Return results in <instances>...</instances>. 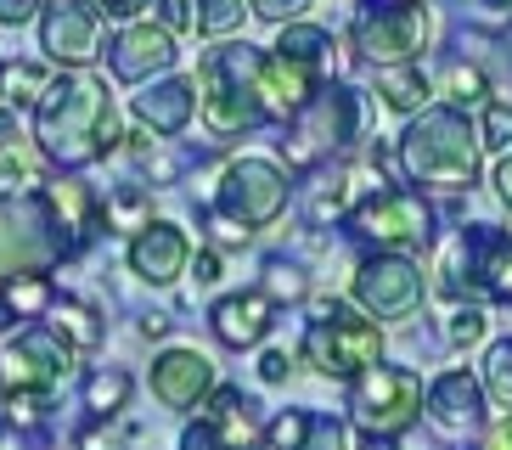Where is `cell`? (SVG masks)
<instances>
[{"label":"cell","instance_id":"51","mask_svg":"<svg viewBox=\"0 0 512 450\" xmlns=\"http://www.w3.org/2000/svg\"><path fill=\"white\" fill-rule=\"evenodd\" d=\"M17 327V310L6 304V293H0V332H12Z\"/></svg>","mask_w":512,"mask_h":450},{"label":"cell","instance_id":"20","mask_svg":"<svg viewBox=\"0 0 512 450\" xmlns=\"http://www.w3.org/2000/svg\"><path fill=\"white\" fill-rule=\"evenodd\" d=\"M175 62V34L158 29V23H130V29L113 40V74L124 79V85H141V79H152L158 68H169Z\"/></svg>","mask_w":512,"mask_h":450},{"label":"cell","instance_id":"50","mask_svg":"<svg viewBox=\"0 0 512 450\" xmlns=\"http://www.w3.org/2000/svg\"><path fill=\"white\" fill-rule=\"evenodd\" d=\"M355 450H394V439L389 434H361V439H355Z\"/></svg>","mask_w":512,"mask_h":450},{"label":"cell","instance_id":"23","mask_svg":"<svg viewBox=\"0 0 512 450\" xmlns=\"http://www.w3.org/2000/svg\"><path fill=\"white\" fill-rule=\"evenodd\" d=\"M40 197H46L51 220L68 231V242H74V248L96 237V225H102V203H96V192L85 186V180H51Z\"/></svg>","mask_w":512,"mask_h":450},{"label":"cell","instance_id":"13","mask_svg":"<svg viewBox=\"0 0 512 450\" xmlns=\"http://www.w3.org/2000/svg\"><path fill=\"white\" fill-rule=\"evenodd\" d=\"M349 220L377 248H422L434 237V209L417 192H372L366 203H355Z\"/></svg>","mask_w":512,"mask_h":450},{"label":"cell","instance_id":"11","mask_svg":"<svg viewBox=\"0 0 512 450\" xmlns=\"http://www.w3.org/2000/svg\"><path fill=\"white\" fill-rule=\"evenodd\" d=\"M422 299H428L422 265H411L406 254H377L355 270V304L372 321H406L422 310Z\"/></svg>","mask_w":512,"mask_h":450},{"label":"cell","instance_id":"44","mask_svg":"<svg viewBox=\"0 0 512 450\" xmlns=\"http://www.w3.org/2000/svg\"><path fill=\"white\" fill-rule=\"evenodd\" d=\"M0 450H46V439L29 434V428H6V434H0Z\"/></svg>","mask_w":512,"mask_h":450},{"label":"cell","instance_id":"32","mask_svg":"<svg viewBox=\"0 0 512 450\" xmlns=\"http://www.w3.org/2000/svg\"><path fill=\"white\" fill-rule=\"evenodd\" d=\"M484 389L496 394L501 405H512V338H496L484 349Z\"/></svg>","mask_w":512,"mask_h":450},{"label":"cell","instance_id":"5","mask_svg":"<svg viewBox=\"0 0 512 450\" xmlns=\"http://www.w3.org/2000/svg\"><path fill=\"white\" fill-rule=\"evenodd\" d=\"M377 355H383V327L338 299L321 304L316 321L304 327V360L321 377H361L366 366H377Z\"/></svg>","mask_w":512,"mask_h":450},{"label":"cell","instance_id":"48","mask_svg":"<svg viewBox=\"0 0 512 450\" xmlns=\"http://www.w3.org/2000/svg\"><path fill=\"white\" fill-rule=\"evenodd\" d=\"M496 192H501V203L512 209V152H507V158L496 164Z\"/></svg>","mask_w":512,"mask_h":450},{"label":"cell","instance_id":"19","mask_svg":"<svg viewBox=\"0 0 512 450\" xmlns=\"http://www.w3.org/2000/svg\"><path fill=\"white\" fill-rule=\"evenodd\" d=\"M254 96H259V113H265V119H293V113L316 96V74L271 51V57H259Z\"/></svg>","mask_w":512,"mask_h":450},{"label":"cell","instance_id":"40","mask_svg":"<svg viewBox=\"0 0 512 450\" xmlns=\"http://www.w3.org/2000/svg\"><path fill=\"white\" fill-rule=\"evenodd\" d=\"M158 29H169V34L192 29V0H158Z\"/></svg>","mask_w":512,"mask_h":450},{"label":"cell","instance_id":"18","mask_svg":"<svg viewBox=\"0 0 512 450\" xmlns=\"http://www.w3.org/2000/svg\"><path fill=\"white\" fill-rule=\"evenodd\" d=\"M152 394L169 405V411H186V405L209 400L214 394V360L197 355V349H164L152 360Z\"/></svg>","mask_w":512,"mask_h":450},{"label":"cell","instance_id":"29","mask_svg":"<svg viewBox=\"0 0 512 450\" xmlns=\"http://www.w3.org/2000/svg\"><path fill=\"white\" fill-rule=\"evenodd\" d=\"M102 220L113 225V231H147L152 225V197L141 192V186H119V192L107 197Z\"/></svg>","mask_w":512,"mask_h":450},{"label":"cell","instance_id":"42","mask_svg":"<svg viewBox=\"0 0 512 450\" xmlns=\"http://www.w3.org/2000/svg\"><path fill=\"white\" fill-rule=\"evenodd\" d=\"M287 372H293V360H287V349H265V360H259V377H265V383H282Z\"/></svg>","mask_w":512,"mask_h":450},{"label":"cell","instance_id":"15","mask_svg":"<svg viewBox=\"0 0 512 450\" xmlns=\"http://www.w3.org/2000/svg\"><path fill=\"white\" fill-rule=\"evenodd\" d=\"M68 372H74V344L57 327L17 332V344L6 349V377L23 394H51L57 383H68Z\"/></svg>","mask_w":512,"mask_h":450},{"label":"cell","instance_id":"41","mask_svg":"<svg viewBox=\"0 0 512 450\" xmlns=\"http://www.w3.org/2000/svg\"><path fill=\"white\" fill-rule=\"evenodd\" d=\"M248 6H254L259 17H271V23H293L310 0H248Z\"/></svg>","mask_w":512,"mask_h":450},{"label":"cell","instance_id":"24","mask_svg":"<svg viewBox=\"0 0 512 450\" xmlns=\"http://www.w3.org/2000/svg\"><path fill=\"white\" fill-rule=\"evenodd\" d=\"M377 96H383L394 113H422L428 96H434V85L422 79L417 62H406V68H377Z\"/></svg>","mask_w":512,"mask_h":450},{"label":"cell","instance_id":"49","mask_svg":"<svg viewBox=\"0 0 512 450\" xmlns=\"http://www.w3.org/2000/svg\"><path fill=\"white\" fill-rule=\"evenodd\" d=\"M141 332H147V338H164V332H169V315H141Z\"/></svg>","mask_w":512,"mask_h":450},{"label":"cell","instance_id":"12","mask_svg":"<svg viewBox=\"0 0 512 450\" xmlns=\"http://www.w3.org/2000/svg\"><path fill=\"white\" fill-rule=\"evenodd\" d=\"M40 51L68 74H85L102 57V12L91 0H51L40 17Z\"/></svg>","mask_w":512,"mask_h":450},{"label":"cell","instance_id":"1","mask_svg":"<svg viewBox=\"0 0 512 450\" xmlns=\"http://www.w3.org/2000/svg\"><path fill=\"white\" fill-rule=\"evenodd\" d=\"M34 141L62 169H85L91 158L119 147L124 130H119V113L107 102L102 79H91V74L51 79L46 96L34 102Z\"/></svg>","mask_w":512,"mask_h":450},{"label":"cell","instance_id":"10","mask_svg":"<svg viewBox=\"0 0 512 450\" xmlns=\"http://www.w3.org/2000/svg\"><path fill=\"white\" fill-rule=\"evenodd\" d=\"M214 209L226 214L231 225H242V231H259V225H271L287 209V175L271 158H237L220 175Z\"/></svg>","mask_w":512,"mask_h":450},{"label":"cell","instance_id":"35","mask_svg":"<svg viewBox=\"0 0 512 450\" xmlns=\"http://www.w3.org/2000/svg\"><path fill=\"white\" fill-rule=\"evenodd\" d=\"M192 23L203 34H231L242 23V0H197L192 6Z\"/></svg>","mask_w":512,"mask_h":450},{"label":"cell","instance_id":"9","mask_svg":"<svg viewBox=\"0 0 512 450\" xmlns=\"http://www.w3.org/2000/svg\"><path fill=\"white\" fill-rule=\"evenodd\" d=\"M355 51L377 68H406L428 51V12L417 0H372L355 17Z\"/></svg>","mask_w":512,"mask_h":450},{"label":"cell","instance_id":"14","mask_svg":"<svg viewBox=\"0 0 512 450\" xmlns=\"http://www.w3.org/2000/svg\"><path fill=\"white\" fill-rule=\"evenodd\" d=\"M265 422H259L254 400H242V389H214L209 411L181 434V450H259Z\"/></svg>","mask_w":512,"mask_h":450},{"label":"cell","instance_id":"25","mask_svg":"<svg viewBox=\"0 0 512 450\" xmlns=\"http://www.w3.org/2000/svg\"><path fill=\"white\" fill-rule=\"evenodd\" d=\"M276 57L299 62V68H310L316 74L321 62L332 57V34L316 29V23H282V40H276Z\"/></svg>","mask_w":512,"mask_h":450},{"label":"cell","instance_id":"43","mask_svg":"<svg viewBox=\"0 0 512 450\" xmlns=\"http://www.w3.org/2000/svg\"><path fill=\"white\" fill-rule=\"evenodd\" d=\"M34 12H40V0H0V23H6V29H17V23H29Z\"/></svg>","mask_w":512,"mask_h":450},{"label":"cell","instance_id":"3","mask_svg":"<svg viewBox=\"0 0 512 450\" xmlns=\"http://www.w3.org/2000/svg\"><path fill=\"white\" fill-rule=\"evenodd\" d=\"M254 74H259V51L254 45H220L209 51V62L197 68V107H203V124L214 135H248L265 113H259L254 96Z\"/></svg>","mask_w":512,"mask_h":450},{"label":"cell","instance_id":"17","mask_svg":"<svg viewBox=\"0 0 512 450\" xmlns=\"http://www.w3.org/2000/svg\"><path fill=\"white\" fill-rule=\"evenodd\" d=\"M186 265H192V242H186V231L175 220H152L147 231H136V242H130V270L152 287L181 282Z\"/></svg>","mask_w":512,"mask_h":450},{"label":"cell","instance_id":"31","mask_svg":"<svg viewBox=\"0 0 512 450\" xmlns=\"http://www.w3.org/2000/svg\"><path fill=\"white\" fill-rule=\"evenodd\" d=\"M479 147H484V152H501V158L512 152V102H507V96H490V102H484Z\"/></svg>","mask_w":512,"mask_h":450},{"label":"cell","instance_id":"38","mask_svg":"<svg viewBox=\"0 0 512 450\" xmlns=\"http://www.w3.org/2000/svg\"><path fill=\"white\" fill-rule=\"evenodd\" d=\"M445 338H451L456 349L479 344V338H484V310H456V315H451V327H445Z\"/></svg>","mask_w":512,"mask_h":450},{"label":"cell","instance_id":"16","mask_svg":"<svg viewBox=\"0 0 512 450\" xmlns=\"http://www.w3.org/2000/svg\"><path fill=\"white\" fill-rule=\"evenodd\" d=\"M422 405H428L439 434H479L484 428V383L473 372H462V366L439 372L428 383V394H422Z\"/></svg>","mask_w":512,"mask_h":450},{"label":"cell","instance_id":"8","mask_svg":"<svg viewBox=\"0 0 512 450\" xmlns=\"http://www.w3.org/2000/svg\"><path fill=\"white\" fill-rule=\"evenodd\" d=\"M349 411L361 422V434H400L422 411V377L406 366H366L361 377H349Z\"/></svg>","mask_w":512,"mask_h":450},{"label":"cell","instance_id":"52","mask_svg":"<svg viewBox=\"0 0 512 450\" xmlns=\"http://www.w3.org/2000/svg\"><path fill=\"white\" fill-rule=\"evenodd\" d=\"M490 450H512V422H507V428H496V434H490Z\"/></svg>","mask_w":512,"mask_h":450},{"label":"cell","instance_id":"47","mask_svg":"<svg viewBox=\"0 0 512 450\" xmlns=\"http://www.w3.org/2000/svg\"><path fill=\"white\" fill-rule=\"evenodd\" d=\"M79 450H119V439L102 434V428H85V434H79Z\"/></svg>","mask_w":512,"mask_h":450},{"label":"cell","instance_id":"45","mask_svg":"<svg viewBox=\"0 0 512 450\" xmlns=\"http://www.w3.org/2000/svg\"><path fill=\"white\" fill-rule=\"evenodd\" d=\"M91 6H96L102 17H136L141 6H147V0H91Z\"/></svg>","mask_w":512,"mask_h":450},{"label":"cell","instance_id":"27","mask_svg":"<svg viewBox=\"0 0 512 450\" xmlns=\"http://www.w3.org/2000/svg\"><path fill=\"white\" fill-rule=\"evenodd\" d=\"M434 90L445 96V107H462V113H467V102H484V96H490V90H484V74L467 57L445 62V74H439Z\"/></svg>","mask_w":512,"mask_h":450},{"label":"cell","instance_id":"28","mask_svg":"<svg viewBox=\"0 0 512 450\" xmlns=\"http://www.w3.org/2000/svg\"><path fill=\"white\" fill-rule=\"evenodd\" d=\"M57 332L74 344V355L79 349H96L102 344V315H96L91 304H79V299H62L57 304Z\"/></svg>","mask_w":512,"mask_h":450},{"label":"cell","instance_id":"33","mask_svg":"<svg viewBox=\"0 0 512 450\" xmlns=\"http://www.w3.org/2000/svg\"><path fill=\"white\" fill-rule=\"evenodd\" d=\"M304 287H310V282H304V270L299 265H287V259H271V265H265V287H259V293H265V299H287V304H293V299H304Z\"/></svg>","mask_w":512,"mask_h":450},{"label":"cell","instance_id":"22","mask_svg":"<svg viewBox=\"0 0 512 450\" xmlns=\"http://www.w3.org/2000/svg\"><path fill=\"white\" fill-rule=\"evenodd\" d=\"M192 107H197L192 79H164V85H147L136 96V119H141V130H152V135H181L186 124H192Z\"/></svg>","mask_w":512,"mask_h":450},{"label":"cell","instance_id":"46","mask_svg":"<svg viewBox=\"0 0 512 450\" xmlns=\"http://www.w3.org/2000/svg\"><path fill=\"white\" fill-rule=\"evenodd\" d=\"M197 282H203V287L220 282V254H214V248H203V254H197Z\"/></svg>","mask_w":512,"mask_h":450},{"label":"cell","instance_id":"21","mask_svg":"<svg viewBox=\"0 0 512 450\" xmlns=\"http://www.w3.org/2000/svg\"><path fill=\"white\" fill-rule=\"evenodd\" d=\"M214 338L226 349H254L265 332H271V321H276V304L265 299V293H231V299H220L214 304Z\"/></svg>","mask_w":512,"mask_h":450},{"label":"cell","instance_id":"37","mask_svg":"<svg viewBox=\"0 0 512 450\" xmlns=\"http://www.w3.org/2000/svg\"><path fill=\"white\" fill-rule=\"evenodd\" d=\"M299 450H349L344 422H338V417H310V434H304Z\"/></svg>","mask_w":512,"mask_h":450},{"label":"cell","instance_id":"26","mask_svg":"<svg viewBox=\"0 0 512 450\" xmlns=\"http://www.w3.org/2000/svg\"><path fill=\"white\" fill-rule=\"evenodd\" d=\"M124 400H130V372H91L85 377V411H91L96 422L119 417Z\"/></svg>","mask_w":512,"mask_h":450},{"label":"cell","instance_id":"34","mask_svg":"<svg viewBox=\"0 0 512 450\" xmlns=\"http://www.w3.org/2000/svg\"><path fill=\"white\" fill-rule=\"evenodd\" d=\"M46 85L51 79L40 74V68H29V62H6V68H0V90H12V102H40Z\"/></svg>","mask_w":512,"mask_h":450},{"label":"cell","instance_id":"6","mask_svg":"<svg viewBox=\"0 0 512 450\" xmlns=\"http://www.w3.org/2000/svg\"><path fill=\"white\" fill-rule=\"evenodd\" d=\"M355 124H361V102H355V90H344V85L316 90V96H310V102L287 119L282 158L293 169L327 164L332 152H344L349 141H355Z\"/></svg>","mask_w":512,"mask_h":450},{"label":"cell","instance_id":"7","mask_svg":"<svg viewBox=\"0 0 512 450\" xmlns=\"http://www.w3.org/2000/svg\"><path fill=\"white\" fill-rule=\"evenodd\" d=\"M439 276H445V293H462L479 287L490 299H507L512 293V231L501 225H467L462 237L439 254Z\"/></svg>","mask_w":512,"mask_h":450},{"label":"cell","instance_id":"4","mask_svg":"<svg viewBox=\"0 0 512 450\" xmlns=\"http://www.w3.org/2000/svg\"><path fill=\"white\" fill-rule=\"evenodd\" d=\"M74 254V242L62 237L51 220L46 197H0V276H46Z\"/></svg>","mask_w":512,"mask_h":450},{"label":"cell","instance_id":"2","mask_svg":"<svg viewBox=\"0 0 512 450\" xmlns=\"http://www.w3.org/2000/svg\"><path fill=\"white\" fill-rule=\"evenodd\" d=\"M479 124L462 107H422L400 135V169L417 186H439V192H473L479 186Z\"/></svg>","mask_w":512,"mask_h":450},{"label":"cell","instance_id":"30","mask_svg":"<svg viewBox=\"0 0 512 450\" xmlns=\"http://www.w3.org/2000/svg\"><path fill=\"white\" fill-rule=\"evenodd\" d=\"M0 293H6V304L17 310V321H34L40 310L57 304V287H51L46 276H12V282H0Z\"/></svg>","mask_w":512,"mask_h":450},{"label":"cell","instance_id":"36","mask_svg":"<svg viewBox=\"0 0 512 450\" xmlns=\"http://www.w3.org/2000/svg\"><path fill=\"white\" fill-rule=\"evenodd\" d=\"M304 434H310V411H282V417L265 428V445L271 450H299Z\"/></svg>","mask_w":512,"mask_h":450},{"label":"cell","instance_id":"53","mask_svg":"<svg viewBox=\"0 0 512 450\" xmlns=\"http://www.w3.org/2000/svg\"><path fill=\"white\" fill-rule=\"evenodd\" d=\"M0 68H6V62H0Z\"/></svg>","mask_w":512,"mask_h":450},{"label":"cell","instance_id":"39","mask_svg":"<svg viewBox=\"0 0 512 450\" xmlns=\"http://www.w3.org/2000/svg\"><path fill=\"white\" fill-rule=\"evenodd\" d=\"M40 400H46V394H23V389L6 394V417H12V428H34V422H40Z\"/></svg>","mask_w":512,"mask_h":450}]
</instances>
